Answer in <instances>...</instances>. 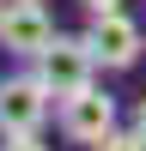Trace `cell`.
<instances>
[{
    "mask_svg": "<svg viewBox=\"0 0 146 151\" xmlns=\"http://www.w3.org/2000/svg\"><path fill=\"white\" fill-rule=\"evenodd\" d=\"M85 42L97 48V67H110V73H128L134 60L146 55V30L128 18V12H91Z\"/></svg>",
    "mask_w": 146,
    "mask_h": 151,
    "instance_id": "277c9868",
    "label": "cell"
},
{
    "mask_svg": "<svg viewBox=\"0 0 146 151\" xmlns=\"http://www.w3.org/2000/svg\"><path fill=\"white\" fill-rule=\"evenodd\" d=\"M55 24H49V12H43V0H6V18H0V48L6 55H24V60H36L49 42H55Z\"/></svg>",
    "mask_w": 146,
    "mask_h": 151,
    "instance_id": "5b68a950",
    "label": "cell"
},
{
    "mask_svg": "<svg viewBox=\"0 0 146 151\" xmlns=\"http://www.w3.org/2000/svg\"><path fill=\"white\" fill-rule=\"evenodd\" d=\"M61 133H67L73 145H104L110 133H116V97H110L104 85H85V91L61 97Z\"/></svg>",
    "mask_w": 146,
    "mask_h": 151,
    "instance_id": "3957f363",
    "label": "cell"
},
{
    "mask_svg": "<svg viewBox=\"0 0 146 151\" xmlns=\"http://www.w3.org/2000/svg\"><path fill=\"white\" fill-rule=\"evenodd\" d=\"M134 133H140V139H146V97H140V103H134Z\"/></svg>",
    "mask_w": 146,
    "mask_h": 151,
    "instance_id": "9c48e42d",
    "label": "cell"
},
{
    "mask_svg": "<svg viewBox=\"0 0 146 151\" xmlns=\"http://www.w3.org/2000/svg\"><path fill=\"white\" fill-rule=\"evenodd\" d=\"M91 151H146V139H140L134 127H116V133H110L104 145H91Z\"/></svg>",
    "mask_w": 146,
    "mask_h": 151,
    "instance_id": "8992f818",
    "label": "cell"
},
{
    "mask_svg": "<svg viewBox=\"0 0 146 151\" xmlns=\"http://www.w3.org/2000/svg\"><path fill=\"white\" fill-rule=\"evenodd\" d=\"M0 18H6V0H0Z\"/></svg>",
    "mask_w": 146,
    "mask_h": 151,
    "instance_id": "30bf717a",
    "label": "cell"
},
{
    "mask_svg": "<svg viewBox=\"0 0 146 151\" xmlns=\"http://www.w3.org/2000/svg\"><path fill=\"white\" fill-rule=\"evenodd\" d=\"M36 79L55 91V103L73 97V91H85V85H97V48L85 42V36H55V42L36 55Z\"/></svg>",
    "mask_w": 146,
    "mask_h": 151,
    "instance_id": "7a4b0ae2",
    "label": "cell"
},
{
    "mask_svg": "<svg viewBox=\"0 0 146 151\" xmlns=\"http://www.w3.org/2000/svg\"><path fill=\"white\" fill-rule=\"evenodd\" d=\"M85 12H122V0H85Z\"/></svg>",
    "mask_w": 146,
    "mask_h": 151,
    "instance_id": "ba28073f",
    "label": "cell"
},
{
    "mask_svg": "<svg viewBox=\"0 0 146 151\" xmlns=\"http://www.w3.org/2000/svg\"><path fill=\"white\" fill-rule=\"evenodd\" d=\"M0 151H49V145H43V133H36V139H0Z\"/></svg>",
    "mask_w": 146,
    "mask_h": 151,
    "instance_id": "52a82bcc",
    "label": "cell"
},
{
    "mask_svg": "<svg viewBox=\"0 0 146 151\" xmlns=\"http://www.w3.org/2000/svg\"><path fill=\"white\" fill-rule=\"evenodd\" d=\"M49 103H55V91L36 73L0 79V139H36L43 121H49Z\"/></svg>",
    "mask_w": 146,
    "mask_h": 151,
    "instance_id": "6da1fadb",
    "label": "cell"
}]
</instances>
